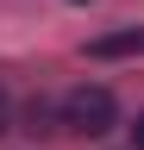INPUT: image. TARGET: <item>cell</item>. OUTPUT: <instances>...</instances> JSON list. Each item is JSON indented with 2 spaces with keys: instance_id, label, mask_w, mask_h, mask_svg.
Here are the masks:
<instances>
[{
  "instance_id": "277c9868",
  "label": "cell",
  "mask_w": 144,
  "mask_h": 150,
  "mask_svg": "<svg viewBox=\"0 0 144 150\" xmlns=\"http://www.w3.org/2000/svg\"><path fill=\"white\" fill-rule=\"evenodd\" d=\"M132 144H138V150H144V112H138V125H132Z\"/></svg>"
},
{
  "instance_id": "7a4b0ae2",
  "label": "cell",
  "mask_w": 144,
  "mask_h": 150,
  "mask_svg": "<svg viewBox=\"0 0 144 150\" xmlns=\"http://www.w3.org/2000/svg\"><path fill=\"white\" fill-rule=\"evenodd\" d=\"M88 56H144V25H132V31H106V38H94L88 44Z\"/></svg>"
},
{
  "instance_id": "3957f363",
  "label": "cell",
  "mask_w": 144,
  "mask_h": 150,
  "mask_svg": "<svg viewBox=\"0 0 144 150\" xmlns=\"http://www.w3.org/2000/svg\"><path fill=\"white\" fill-rule=\"evenodd\" d=\"M25 131H50V106H44V100L25 106Z\"/></svg>"
},
{
  "instance_id": "6da1fadb",
  "label": "cell",
  "mask_w": 144,
  "mask_h": 150,
  "mask_svg": "<svg viewBox=\"0 0 144 150\" xmlns=\"http://www.w3.org/2000/svg\"><path fill=\"white\" fill-rule=\"evenodd\" d=\"M119 119V106H113V94L106 88H69L63 94V131H75V138H100V131H113Z\"/></svg>"
},
{
  "instance_id": "5b68a950",
  "label": "cell",
  "mask_w": 144,
  "mask_h": 150,
  "mask_svg": "<svg viewBox=\"0 0 144 150\" xmlns=\"http://www.w3.org/2000/svg\"><path fill=\"white\" fill-rule=\"evenodd\" d=\"M6 112H13V106H6V88H0V131H6Z\"/></svg>"
}]
</instances>
